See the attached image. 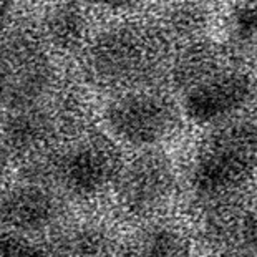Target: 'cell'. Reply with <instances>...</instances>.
<instances>
[{"label": "cell", "mask_w": 257, "mask_h": 257, "mask_svg": "<svg viewBox=\"0 0 257 257\" xmlns=\"http://www.w3.org/2000/svg\"><path fill=\"white\" fill-rule=\"evenodd\" d=\"M158 38L143 27L114 25L100 32L85 48L83 67L96 85L135 88L160 65Z\"/></svg>", "instance_id": "6da1fadb"}, {"label": "cell", "mask_w": 257, "mask_h": 257, "mask_svg": "<svg viewBox=\"0 0 257 257\" xmlns=\"http://www.w3.org/2000/svg\"><path fill=\"white\" fill-rule=\"evenodd\" d=\"M257 168V128L232 123L217 130L199 151L193 169V186L206 198L231 193Z\"/></svg>", "instance_id": "7a4b0ae2"}, {"label": "cell", "mask_w": 257, "mask_h": 257, "mask_svg": "<svg viewBox=\"0 0 257 257\" xmlns=\"http://www.w3.org/2000/svg\"><path fill=\"white\" fill-rule=\"evenodd\" d=\"M53 81L43 43L15 32L0 35V105L10 111L38 106Z\"/></svg>", "instance_id": "3957f363"}, {"label": "cell", "mask_w": 257, "mask_h": 257, "mask_svg": "<svg viewBox=\"0 0 257 257\" xmlns=\"http://www.w3.org/2000/svg\"><path fill=\"white\" fill-rule=\"evenodd\" d=\"M105 121L114 138L145 148L169 138L179 123V113L166 95L131 90L108 103Z\"/></svg>", "instance_id": "277c9868"}, {"label": "cell", "mask_w": 257, "mask_h": 257, "mask_svg": "<svg viewBox=\"0 0 257 257\" xmlns=\"http://www.w3.org/2000/svg\"><path fill=\"white\" fill-rule=\"evenodd\" d=\"M121 163L111 141L101 136H88L75 141L53 161V176L78 198H91L114 183Z\"/></svg>", "instance_id": "5b68a950"}, {"label": "cell", "mask_w": 257, "mask_h": 257, "mask_svg": "<svg viewBox=\"0 0 257 257\" xmlns=\"http://www.w3.org/2000/svg\"><path fill=\"white\" fill-rule=\"evenodd\" d=\"M118 201L130 214L148 216L171 198L174 171L171 161L156 151H145L121 165L116 179Z\"/></svg>", "instance_id": "8992f818"}, {"label": "cell", "mask_w": 257, "mask_h": 257, "mask_svg": "<svg viewBox=\"0 0 257 257\" xmlns=\"http://www.w3.org/2000/svg\"><path fill=\"white\" fill-rule=\"evenodd\" d=\"M62 206L55 193L40 181L0 189V226L7 232H37L58 219Z\"/></svg>", "instance_id": "52a82bcc"}, {"label": "cell", "mask_w": 257, "mask_h": 257, "mask_svg": "<svg viewBox=\"0 0 257 257\" xmlns=\"http://www.w3.org/2000/svg\"><path fill=\"white\" fill-rule=\"evenodd\" d=\"M249 95L250 83L242 73H214L201 76L189 85L184 95V108L198 123L217 121L239 110Z\"/></svg>", "instance_id": "ba28073f"}, {"label": "cell", "mask_w": 257, "mask_h": 257, "mask_svg": "<svg viewBox=\"0 0 257 257\" xmlns=\"http://www.w3.org/2000/svg\"><path fill=\"white\" fill-rule=\"evenodd\" d=\"M53 133V118L40 105L15 110L0 123V148L9 161L20 156H32L50 143Z\"/></svg>", "instance_id": "9c48e42d"}, {"label": "cell", "mask_w": 257, "mask_h": 257, "mask_svg": "<svg viewBox=\"0 0 257 257\" xmlns=\"http://www.w3.org/2000/svg\"><path fill=\"white\" fill-rule=\"evenodd\" d=\"M86 20L81 7L75 4L55 5L45 14L43 32L52 45L62 50H73L83 42Z\"/></svg>", "instance_id": "30bf717a"}, {"label": "cell", "mask_w": 257, "mask_h": 257, "mask_svg": "<svg viewBox=\"0 0 257 257\" xmlns=\"http://www.w3.org/2000/svg\"><path fill=\"white\" fill-rule=\"evenodd\" d=\"M123 257H189V242L176 229L153 227Z\"/></svg>", "instance_id": "8fae6325"}, {"label": "cell", "mask_w": 257, "mask_h": 257, "mask_svg": "<svg viewBox=\"0 0 257 257\" xmlns=\"http://www.w3.org/2000/svg\"><path fill=\"white\" fill-rule=\"evenodd\" d=\"M111 237L103 227L83 224L65 234L58 254L62 257H110Z\"/></svg>", "instance_id": "7c38bea8"}, {"label": "cell", "mask_w": 257, "mask_h": 257, "mask_svg": "<svg viewBox=\"0 0 257 257\" xmlns=\"http://www.w3.org/2000/svg\"><path fill=\"white\" fill-rule=\"evenodd\" d=\"M0 257H62L52 249L43 247L15 232H0Z\"/></svg>", "instance_id": "4fadbf2b"}, {"label": "cell", "mask_w": 257, "mask_h": 257, "mask_svg": "<svg viewBox=\"0 0 257 257\" xmlns=\"http://www.w3.org/2000/svg\"><path fill=\"white\" fill-rule=\"evenodd\" d=\"M12 12H14L12 5L5 4V2H0V34H2L5 27L9 25L10 19H12Z\"/></svg>", "instance_id": "5bb4252c"}, {"label": "cell", "mask_w": 257, "mask_h": 257, "mask_svg": "<svg viewBox=\"0 0 257 257\" xmlns=\"http://www.w3.org/2000/svg\"><path fill=\"white\" fill-rule=\"evenodd\" d=\"M227 257H245V255H227Z\"/></svg>", "instance_id": "9a60e30c"}]
</instances>
